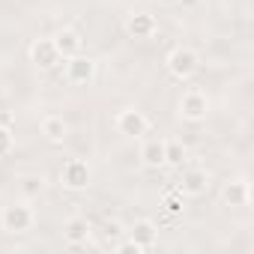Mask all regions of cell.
I'll return each mask as SVG.
<instances>
[{"mask_svg":"<svg viewBox=\"0 0 254 254\" xmlns=\"http://www.w3.org/2000/svg\"><path fill=\"white\" fill-rule=\"evenodd\" d=\"M224 200L230 206H248V183L245 180H233L224 186Z\"/></svg>","mask_w":254,"mask_h":254,"instance_id":"cell-15","label":"cell"},{"mask_svg":"<svg viewBox=\"0 0 254 254\" xmlns=\"http://www.w3.org/2000/svg\"><path fill=\"white\" fill-rule=\"evenodd\" d=\"M165 66H168V72H171L177 81H189V78H194V72L200 69V57H197L194 48L177 45V48L165 57Z\"/></svg>","mask_w":254,"mask_h":254,"instance_id":"cell-1","label":"cell"},{"mask_svg":"<svg viewBox=\"0 0 254 254\" xmlns=\"http://www.w3.org/2000/svg\"><path fill=\"white\" fill-rule=\"evenodd\" d=\"M114 251H117V254H144V248H141L132 236H129V239H117V242H114Z\"/></svg>","mask_w":254,"mask_h":254,"instance_id":"cell-19","label":"cell"},{"mask_svg":"<svg viewBox=\"0 0 254 254\" xmlns=\"http://www.w3.org/2000/svg\"><path fill=\"white\" fill-rule=\"evenodd\" d=\"M18 189H21V194H24L27 200H33V197L42 194V189H45V177H42V174H24V177L18 180Z\"/></svg>","mask_w":254,"mask_h":254,"instance_id":"cell-16","label":"cell"},{"mask_svg":"<svg viewBox=\"0 0 254 254\" xmlns=\"http://www.w3.org/2000/svg\"><path fill=\"white\" fill-rule=\"evenodd\" d=\"M51 42H54V48H57L60 60H69V57L81 54V48H84V42H81V33H78L75 27H60V30L51 36Z\"/></svg>","mask_w":254,"mask_h":254,"instance_id":"cell-8","label":"cell"},{"mask_svg":"<svg viewBox=\"0 0 254 254\" xmlns=\"http://www.w3.org/2000/svg\"><path fill=\"white\" fill-rule=\"evenodd\" d=\"M177 108H180V117H183V120H189V123H200V120H206V114H209V99H206L203 90L189 87V90H183Z\"/></svg>","mask_w":254,"mask_h":254,"instance_id":"cell-5","label":"cell"},{"mask_svg":"<svg viewBox=\"0 0 254 254\" xmlns=\"http://www.w3.org/2000/svg\"><path fill=\"white\" fill-rule=\"evenodd\" d=\"M15 150V132L9 129V126H0V159L9 156Z\"/></svg>","mask_w":254,"mask_h":254,"instance_id":"cell-18","label":"cell"},{"mask_svg":"<svg viewBox=\"0 0 254 254\" xmlns=\"http://www.w3.org/2000/svg\"><path fill=\"white\" fill-rule=\"evenodd\" d=\"M90 180H93V171H90V165H87L84 159H66V162H63V168H60V183H63L66 189L81 191V189L90 186Z\"/></svg>","mask_w":254,"mask_h":254,"instance_id":"cell-6","label":"cell"},{"mask_svg":"<svg viewBox=\"0 0 254 254\" xmlns=\"http://www.w3.org/2000/svg\"><path fill=\"white\" fill-rule=\"evenodd\" d=\"M141 162L147 168H162L165 165V141L162 138H153L141 147Z\"/></svg>","mask_w":254,"mask_h":254,"instance_id":"cell-14","label":"cell"},{"mask_svg":"<svg viewBox=\"0 0 254 254\" xmlns=\"http://www.w3.org/2000/svg\"><path fill=\"white\" fill-rule=\"evenodd\" d=\"M126 33L132 39H153L159 33V21L150 12H135V15H129V21H126Z\"/></svg>","mask_w":254,"mask_h":254,"instance_id":"cell-10","label":"cell"},{"mask_svg":"<svg viewBox=\"0 0 254 254\" xmlns=\"http://www.w3.org/2000/svg\"><path fill=\"white\" fill-rule=\"evenodd\" d=\"M183 200H186V197H183L180 191H174V194H168V197H165V203H162V206H165L171 215H177V212H183Z\"/></svg>","mask_w":254,"mask_h":254,"instance_id":"cell-20","label":"cell"},{"mask_svg":"<svg viewBox=\"0 0 254 254\" xmlns=\"http://www.w3.org/2000/svg\"><path fill=\"white\" fill-rule=\"evenodd\" d=\"M12 123H15V117H12V114L0 111V126H9V129H12Z\"/></svg>","mask_w":254,"mask_h":254,"instance_id":"cell-22","label":"cell"},{"mask_svg":"<svg viewBox=\"0 0 254 254\" xmlns=\"http://www.w3.org/2000/svg\"><path fill=\"white\" fill-rule=\"evenodd\" d=\"M36 221V212L27 206V203H9L0 212V227L6 233H27Z\"/></svg>","mask_w":254,"mask_h":254,"instance_id":"cell-3","label":"cell"},{"mask_svg":"<svg viewBox=\"0 0 254 254\" xmlns=\"http://www.w3.org/2000/svg\"><path fill=\"white\" fill-rule=\"evenodd\" d=\"M114 129H117V135H123V138H144V135L150 132V120H147V114L138 111V108H123V111L114 117Z\"/></svg>","mask_w":254,"mask_h":254,"instance_id":"cell-2","label":"cell"},{"mask_svg":"<svg viewBox=\"0 0 254 254\" xmlns=\"http://www.w3.org/2000/svg\"><path fill=\"white\" fill-rule=\"evenodd\" d=\"M90 233H93L90 218L75 215V218H69V221H66V227H63V242H66L69 248H81V245H87V242H90Z\"/></svg>","mask_w":254,"mask_h":254,"instance_id":"cell-9","label":"cell"},{"mask_svg":"<svg viewBox=\"0 0 254 254\" xmlns=\"http://www.w3.org/2000/svg\"><path fill=\"white\" fill-rule=\"evenodd\" d=\"M156 3H162V6H180V0H156Z\"/></svg>","mask_w":254,"mask_h":254,"instance_id":"cell-23","label":"cell"},{"mask_svg":"<svg viewBox=\"0 0 254 254\" xmlns=\"http://www.w3.org/2000/svg\"><path fill=\"white\" fill-rule=\"evenodd\" d=\"M120 236H123V224L120 221H108L105 224V239L111 242V239H120Z\"/></svg>","mask_w":254,"mask_h":254,"instance_id":"cell-21","label":"cell"},{"mask_svg":"<svg viewBox=\"0 0 254 254\" xmlns=\"http://www.w3.org/2000/svg\"><path fill=\"white\" fill-rule=\"evenodd\" d=\"M39 132H42L45 141L60 144V141H66V135H69V123H66L63 117H57V114H45V117L39 120Z\"/></svg>","mask_w":254,"mask_h":254,"instance_id":"cell-12","label":"cell"},{"mask_svg":"<svg viewBox=\"0 0 254 254\" xmlns=\"http://www.w3.org/2000/svg\"><path fill=\"white\" fill-rule=\"evenodd\" d=\"M30 60H33L39 69H54V66L60 63V54H57V48H54L51 36L33 39V45H30Z\"/></svg>","mask_w":254,"mask_h":254,"instance_id":"cell-11","label":"cell"},{"mask_svg":"<svg viewBox=\"0 0 254 254\" xmlns=\"http://www.w3.org/2000/svg\"><path fill=\"white\" fill-rule=\"evenodd\" d=\"M206 189H209V174H206L203 168H186V171L180 174L177 191H180L183 197H200Z\"/></svg>","mask_w":254,"mask_h":254,"instance_id":"cell-7","label":"cell"},{"mask_svg":"<svg viewBox=\"0 0 254 254\" xmlns=\"http://www.w3.org/2000/svg\"><path fill=\"white\" fill-rule=\"evenodd\" d=\"M63 78L72 84V87H87L96 81V60L93 57H84V54H75L69 60H63Z\"/></svg>","mask_w":254,"mask_h":254,"instance_id":"cell-4","label":"cell"},{"mask_svg":"<svg viewBox=\"0 0 254 254\" xmlns=\"http://www.w3.org/2000/svg\"><path fill=\"white\" fill-rule=\"evenodd\" d=\"M186 147L180 141H165V165H174V168H183L186 165Z\"/></svg>","mask_w":254,"mask_h":254,"instance_id":"cell-17","label":"cell"},{"mask_svg":"<svg viewBox=\"0 0 254 254\" xmlns=\"http://www.w3.org/2000/svg\"><path fill=\"white\" fill-rule=\"evenodd\" d=\"M129 236L144 248V251H150L156 242H159V227H156V221H150V218H141V221H135V227L129 230Z\"/></svg>","mask_w":254,"mask_h":254,"instance_id":"cell-13","label":"cell"}]
</instances>
